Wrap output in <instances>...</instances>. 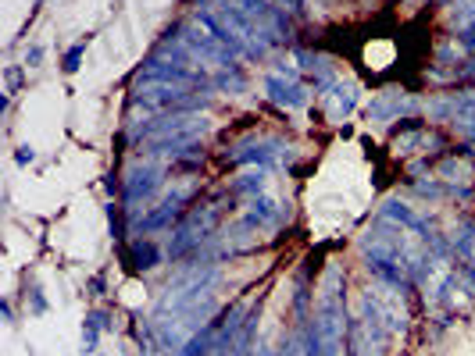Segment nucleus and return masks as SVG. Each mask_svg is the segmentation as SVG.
Wrapping results in <instances>:
<instances>
[{
    "label": "nucleus",
    "mask_w": 475,
    "mask_h": 356,
    "mask_svg": "<svg viewBox=\"0 0 475 356\" xmlns=\"http://www.w3.org/2000/svg\"><path fill=\"white\" fill-rule=\"evenodd\" d=\"M336 271H329L326 285H322V300H319V314H314V338H319V356H347V342H350V321H347V307L343 295L333 285Z\"/></svg>",
    "instance_id": "obj_1"
},
{
    "label": "nucleus",
    "mask_w": 475,
    "mask_h": 356,
    "mask_svg": "<svg viewBox=\"0 0 475 356\" xmlns=\"http://www.w3.org/2000/svg\"><path fill=\"white\" fill-rule=\"evenodd\" d=\"M226 214V196H215V200H207L204 207H190L186 217L175 224L172 231V243H168V257L172 260H183V257H197L200 253V243L211 239V231L218 228Z\"/></svg>",
    "instance_id": "obj_2"
},
{
    "label": "nucleus",
    "mask_w": 475,
    "mask_h": 356,
    "mask_svg": "<svg viewBox=\"0 0 475 356\" xmlns=\"http://www.w3.org/2000/svg\"><path fill=\"white\" fill-rule=\"evenodd\" d=\"M132 103L157 107V110H172V114H190L211 103V96H200L190 86H172V82H136Z\"/></svg>",
    "instance_id": "obj_3"
},
{
    "label": "nucleus",
    "mask_w": 475,
    "mask_h": 356,
    "mask_svg": "<svg viewBox=\"0 0 475 356\" xmlns=\"http://www.w3.org/2000/svg\"><path fill=\"white\" fill-rule=\"evenodd\" d=\"M136 82H172V86H190V89H200V86H211V75L193 68V65H179V61H165V57H150L143 61V68H136L132 75Z\"/></svg>",
    "instance_id": "obj_4"
},
{
    "label": "nucleus",
    "mask_w": 475,
    "mask_h": 356,
    "mask_svg": "<svg viewBox=\"0 0 475 356\" xmlns=\"http://www.w3.org/2000/svg\"><path fill=\"white\" fill-rule=\"evenodd\" d=\"M165 186V171L157 167L154 160H140L125 171V182H122V203L136 207V203H150Z\"/></svg>",
    "instance_id": "obj_5"
},
{
    "label": "nucleus",
    "mask_w": 475,
    "mask_h": 356,
    "mask_svg": "<svg viewBox=\"0 0 475 356\" xmlns=\"http://www.w3.org/2000/svg\"><path fill=\"white\" fill-rule=\"evenodd\" d=\"M265 93L272 103L286 107V110H297V107H307L311 93L304 89V82H293V79H283V75H269L265 79Z\"/></svg>",
    "instance_id": "obj_6"
},
{
    "label": "nucleus",
    "mask_w": 475,
    "mask_h": 356,
    "mask_svg": "<svg viewBox=\"0 0 475 356\" xmlns=\"http://www.w3.org/2000/svg\"><path fill=\"white\" fill-rule=\"evenodd\" d=\"M286 217H290V207H283V203H276L269 196H257V200H250L243 228H279Z\"/></svg>",
    "instance_id": "obj_7"
},
{
    "label": "nucleus",
    "mask_w": 475,
    "mask_h": 356,
    "mask_svg": "<svg viewBox=\"0 0 475 356\" xmlns=\"http://www.w3.org/2000/svg\"><path fill=\"white\" fill-rule=\"evenodd\" d=\"M326 107H329V117H333V122H343V117L357 107V100H361V89H357V82H343V79H336L326 93Z\"/></svg>",
    "instance_id": "obj_8"
},
{
    "label": "nucleus",
    "mask_w": 475,
    "mask_h": 356,
    "mask_svg": "<svg viewBox=\"0 0 475 356\" xmlns=\"http://www.w3.org/2000/svg\"><path fill=\"white\" fill-rule=\"evenodd\" d=\"M161 246H157L154 239H147V235H136V239L129 243V250H125V264L132 267V271H154L157 264H161Z\"/></svg>",
    "instance_id": "obj_9"
},
{
    "label": "nucleus",
    "mask_w": 475,
    "mask_h": 356,
    "mask_svg": "<svg viewBox=\"0 0 475 356\" xmlns=\"http://www.w3.org/2000/svg\"><path fill=\"white\" fill-rule=\"evenodd\" d=\"M414 110L418 103L414 100H404V96H397V93H383V96H376L372 103H368V122H379V125H386V122H400V110Z\"/></svg>",
    "instance_id": "obj_10"
},
{
    "label": "nucleus",
    "mask_w": 475,
    "mask_h": 356,
    "mask_svg": "<svg viewBox=\"0 0 475 356\" xmlns=\"http://www.w3.org/2000/svg\"><path fill=\"white\" fill-rule=\"evenodd\" d=\"M379 217L383 221H393L397 228H407V231H414V235H421V239H426V235H429V224L426 221H421L411 207H404L400 200H390L383 210H379Z\"/></svg>",
    "instance_id": "obj_11"
},
{
    "label": "nucleus",
    "mask_w": 475,
    "mask_h": 356,
    "mask_svg": "<svg viewBox=\"0 0 475 356\" xmlns=\"http://www.w3.org/2000/svg\"><path fill=\"white\" fill-rule=\"evenodd\" d=\"M218 352V328L215 324H204L200 331H193L190 335V342L183 345V349H175L172 356H215Z\"/></svg>",
    "instance_id": "obj_12"
},
{
    "label": "nucleus",
    "mask_w": 475,
    "mask_h": 356,
    "mask_svg": "<svg viewBox=\"0 0 475 356\" xmlns=\"http://www.w3.org/2000/svg\"><path fill=\"white\" fill-rule=\"evenodd\" d=\"M265 182H269L265 167H261V171H247V174H240L236 182L229 186V196H250V200H257L261 193H265Z\"/></svg>",
    "instance_id": "obj_13"
},
{
    "label": "nucleus",
    "mask_w": 475,
    "mask_h": 356,
    "mask_svg": "<svg viewBox=\"0 0 475 356\" xmlns=\"http://www.w3.org/2000/svg\"><path fill=\"white\" fill-rule=\"evenodd\" d=\"M211 86H215V89H229V93H243L247 89V75H243L240 65L236 68H222L215 79H211Z\"/></svg>",
    "instance_id": "obj_14"
},
{
    "label": "nucleus",
    "mask_w": 475,
    "mask_h": 356,
    "mask_svg": "<svg viewBox=\"0 0 475 356\" xmlns=\"http://www.w3.org/2000/svg\"><path fill=\"white\" fill-rule=\"evenodd\" d=\"M82 57H86V43L68 46V50H65V57H61V72H65V75H75V72H79V65H82Z\"/></svg>",
    "instance_id": "obj_15"
},
{
    "label": "nucleus",
    "mask_w": 475,
    "mask_h": 356,
    "mask_svg": "<svg viewBox=\"0 0 475 356\" xmlns=\"http://www.w3.org/2000/svg\"><path fill=\"white\" fill-rule=\"evenodd\" d=\"M82 324H86V328H97V331H115V321H111L108 310H90V314L82 317Z\"/></svg>",
    "instance_id": "obj_16"
},
{
    "label": "nucleus",
    "mask_w": 475,
    "mask_h": 356,
    "mask_svg": "<svg viewBox=\"0 0 475 356\" xmlns=\"http://www.w3.org/2000/svg\"><path fill=\"white\" fill-rule=\"evenodd\" d=\"M97 342H100V331L82 324V356H93L97 352Z\"/></svg>",
    "instance_id": "obj_17"
},
{
    "label": "nucleus",
    "mask_w": 475,
    "mask_h": 356,
    "mask_svg": "<svg viewBox=\"0 0 475 356\" xmlns=\"http://www.w3.org/2000/svg\"><path fill=\"white\" fill-rule=\"evenodd\" d=\"M43 57H47V50H43L39 43H36V46H29V50H25V68H39V65H43Z\"/></svg>",
    "instance_id": "obj_18"
},
{
    "label": "nucleus",
    "mask_w": 475,
    "mask_h": 356,
    "mask_svg": "<svg viewBox=\"0 0 475 356\" xmlns=\"http://www.w3.org/2000/svg\"><path fill=\"white\" fill-rule=\"evenodd\" d=\"M4 79H8V93H18V86H22V68L11 65V68L4 72Z\"/></svg>",
    "instance_id": "obj_19"
},
{
    "label": "nucleus",
    "mask_w": 475,
    "mask_h": 356,
    "mask_svg": "<svg viewBox=\"0 0 475 356\" xmlns=\"http://www.w3.org/2000/svg\"><path fill=\"white\" fill-rule=\"evenodd\" d=\"M32 160H36V150H32V146H18V150H15V164H18V167H25V164H32Z\"/></svg>",
    "instance_id": "obj_20"
},
{
    "label": "nucleus",
    "mask_w": 475,
    "mask_h": 356,
    "mask_svg": "<svg viewBox=\"0 0 475 356\" xmlns=\"http://www.w3.org/2000/svg\"><path fill=\"white\" fill-rule=\"evenodd\" d=\"M29 300H32V314H47V295H43L39 288L29 292Z\"/></svg>",
    "instance_id": "obj_21"
},
{
    "label": "nucleus",
    "mask_w": 475,
    "mask_h": 356,
    "mask_svg": "<svg viewBox=\"0 0 475 356\" xmlns=\"http://www.w3.org/2000/svg\"><path fill=\"white\" fill-rule=\"evenodd\" d=\"M86 292H90V295H104V274H93V278L86 281Z\"/></svg>",
    "instance_id": "obj_22"
},
{
    "label": "nucleus",
    "mask_w": 475,
    "mask_h": 356,
    "mask_svg": "<svg viewBox=\"0 0 475 356\" xmlns=\"http://www.w3.org/2000/svg\"><path fill=\"white\" fill-rule=\"evenodd\" d=\"M0 314H4V321L11 324V303H8V300H4V303H0Z\"/></svg>",
    "instance_id": "obj_23"
},
{
    "label": "nucleus",
    "mask_w": 475,
    "mask_h": 356,
    "mask_svg": "<svg viewBox=\"0 0 475 356\" xmlns=\"http://www.w3.org/2000/svg\"><path fill=\"white\" fill-rule=\"evenodd\" d=\"M293 352H297V349H279L276 356H293Z\"/></svg>",
    "instance_id": "obj_24"
},
{
    "label": "nucleus",
    "mask_w": 475,
    "mask_h": 356,
    "mask_svg": "<svg viewBox=\"0 0 475 356\" xmlns=\"http://www.w3.org/2000/svg\"><path fill=\"white\" fill-rule=\"evenodd\" d=\"M440 4H447V0H440Z\"/></svg>",
    "instance_id": "obj_25"
},
{
    "label": "nucleus",
    "mask_w": 475,
    "mask_h": 356,
    "mask_svg": "<svg viewBox=\"0 0 475 356\" xmlns=\"http://www.w3.org/2000/svg\"><path fill=\"white\" fill-rule=\"evenodd\" d=\"M93 356H97V352H93Z\"/></svg>",
    "instance_id": "obj_26"
}]
</instances>
